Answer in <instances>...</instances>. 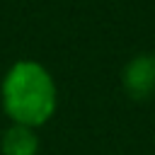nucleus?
<instances>
[{
  "label": "nucleus",
  "instance_id": "nucleus-1",
  "mask_svg": "<svg viewBox=\"0 0 155 155\" xmlns=\"http://www.w3.org/2000/svg\"><path fill=\"white\" fill-rule=\"evenodd\" d=\"M0 104L12 124L39 128L58 109V87L46 65L31 58L15 61L0 82Z\"/></svg>",
  "mask_w": 155,
  "mask_h": 155
},
{
  "label": "nucleus",
  "instance_id": "nucleus-2",
  "mask_svg": "<svg viewBox=\"0 0 155 155\" xmlns=\"http://www.w3.org/2000/svg\"><path fill=\"white\" fill-rule=\"evenodd\" d=\"M121 87L131 99H150L155 94V53H136L121 70Z\"/></svg>",
  "mask_w": 155,
  "mask_h": 155
},
{
  "label": "nucleus",
  "instance_id": "nucleus-3",
  "mask_svg": "<svg viewBox=\"0 0 155 155\" xmlns=\"http://www.w3.org/2000/svg\"><path fill=\"white\" fill-rule=\"evenodd\" d=\"M41 148L36 128L10 124L0 136V153L2 155H36Z\"/></svg>",
  "mask_w": 155,
  "mask_h": 155
}]
</instances>
